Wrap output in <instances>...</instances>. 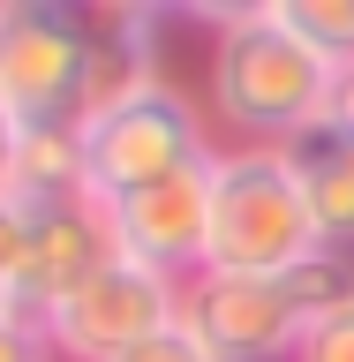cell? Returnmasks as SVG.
I'll return each mask as SVG.
<instances>
[{
	"instance_id": "obj_14",
	"label": "cell",
	"mask_w": 354,
	"mask_h": 362,
	"mask_svg": "<svg viewBox=\"0 0 354 362\" xmlns=\"http://www.w3.org/2000/svg\"><path fill=\"white\" fill-rule=\"evenodd\" d=\"M113 362H211V347L189 325H166V332H151L143 347H129V355H113Z\"/></svg>"
},
{
	"instance_id": "obj_5",
	"label": "cell",
	"mask_w": 354,
	"mask_h": 362,
	"mask_svg": "<svg viewBox=\"0 0 354 362\" xmlns=\"http://www.w3.org/2000/svg\"><path fill=\"white\" fill-rule=\"evenodd\" d=\"M181 325L211 347V362H294L309 310H302L294 279L196 272V279H181Z\"/></svg>"
},
{
	"instance_id": "obj_11",
	"label": "cell",
	"mask_w": 354,
	"mask_h": 362,
	"mask_svg": "<svg viewBox=\"0 0 354 362\" xmlns=\"http://www.w3.org/2000/svg\"><path fill=\"white\" fill-rule=\"evenodd\" d=\"M271 8H279V16H287L332 68L354 61V0H271Z\"/></svg>"
},
{
	"instance_id": "obj_9",
	"label": "cell",
	"mask_w": 354,
	"mask_h": 362,
	"mask_svg": "<svg viewBox=\"0 0 354 362\" xmlns=\"http://www.w3.org/2000/svg\"><path fill=\"white\" fill-rule=\"evenodd\" d=\"M287 158H294V174H302V189H309L324 249L354 257V129H332V121H324V129H309Z\"/></svg>"
},
{
	"instance_id": "obj_4",
	"label": "cell",
	"mask_w": 354,
	"mask_h": 362,
	"mask_svg": "<svg viewBox=\"0 0 354 362\" xmlns=\"http://www.w3.org/2000/svg\"><path fill=\"white\" fill-rule=\"evenodd\" d=\"M90 68V8L0 0V106L16 129H76Z\"/></svg>"
},
{
	"instance_id": "obj_2",
	"label": "cell",
	"mask_w": 354,
	"mask_h": 362,
	"mask_svg": "<svg viewBox=\"0 0 354 362\" xmlns=\"http://www.w3.org/2000/svg\"><path fill=\"white\" fill-rule=\"evenodd\" d=\"M324 249L309 211V189L287 151L242 144L219 151L211 166V264L203 272H242V279H287Z\"/></svg>"
},
{
	"instance_id": "obj_7",
	"label": "cell",
	"mask_w": 354,
	"mask_h": 362,
	"mask_svg": "<svg viewBox=\"0 0 354 362\" xmlns=\"http://www.w3.org/2000/svg\"><path fill=\"white\" fill-rule=\"evenodd\" d=\"M166 325H181V287L158 279V272H143V264H129V257H113L76 302L53 310L45 339L68 362H113L129 347H143L151 332H166Z\"/></svg>"
},
{
	"instance_id": "obj_8",
	"label": "cell",
	"mask_w": 354,
	"mask_h": 362,
	"mask_svg": "<svg viewBox=\"0 0 354 362\" xmlns=\"http://www.w3.org/2000/svg\"><path fill=\"white\" fill-rule=\"evenodd\" d=\"M219 166V158H211ZM211 166H189L174 181H151V189H136V197H113V242L121 257L158 279H196L211 264Z\"/></svg>"
},
{
	"instance_id": "obj_13",
	"label": "cell",
	"mask_w": 354,
	"mask_h": 362,
	"mask_svg": "<svg viewBox=\"0 0 354 362\" xmlns=\"http://www.w3.org/2000/svg\"><path fill=\"white\" fill-rule=\"evenodd\" d=\"M0 362H53V339H45V325H30L16 302H0Z\"/></svg>"
},
{
	"instance_id": "obj_15",
	"label": "cell",
	"mask_w": 354,
	"mask_h": 362,
	"mask_svg": "<svg viewBox=\"0 0 354 362\" xmlns=\"http://www.w3.org/2000/svg\"><path fill=\"white\" fill-rule=\"evenodd\" d=\"M16 272H23V204L0 197V302L16 294Z\"/></svg>"
},
{
	"instance_id": "obj_16",
	"label": "cell",
	"mask_w": 354,
	"mask_h": 362,
	"mask_svg": "<svg viewBox=\"0 0 354 362\" xmlns=\"http://www.w3.org/2000/svg\"><path fill=\"white\" fill-rule=\"evenodd\" d=\"M16 151H23V129L8 121V106H0V197H8V181H16Z\"/></svg>"
},
{
	"instance_id": "obj_10",
	"label": "cell",
	"mask_w": 354,
	"mask_h": 362,
	"mask_svg": "<svg viewBox=\"0 0 354 362\" xmlns=\"http://www.w3.org/2000/svg\"><path fill=\"white\" fill-rule=\"evenodd\" d=\"M16 204H53V197H90V166H83V136L76 129H23L16 151Z\"/></svg>"
},
{
	"instance_id": "obj_12",
	"label": "cell",
	"mask_w": 354,
	"mask_h": 362,
	"mask_svg": "<svg viewBox=\"0 0 354 362\" xmlns=\"http://www.w3.org/2000/svg\"><path fill=\"white\" fill-rule=\"evenodd\" d=\"M294 362H354V302H339V310L309 317V332H302Z\"/></svg>"
},
{
	"instance_id": "obj_17",
	"label": "cell",
	"mask_w": 354,
	"mask_h": 362,
	"mask_svg": "<svg viewBox=\"0 0 354 362\" xmlns=\"http://www.w3.org/2000/svg\"><path fill=\"white\" fill-rule=\"evenodd\" d=\"M332 129H354V61L339 68V83H332Z\"/></svg>"
},
{
	"instance_id": "obj_3",
	"label": "cell",
	"mask_w": 354,
	"mask_h": 362,
	"mask_svg": "<svg viewBox=\"0 0 354 362\" xmlns=\"http://www.w3.org/2000/svg\"><path fill=\"white\" fill-rule=\"evenodd\" d=\"M83 166H90V197L113 204V197H136V189H151V181H174L189 166H211L219 144L203 129V113L181 98L166 76L151 90H136L121 98L113 113L83 121Z\"/></svg>"
},
{
	"instance_id": "obj_6",
	"label": "cell",
	"mask_w": 354,
	"mask_h": 362,
	"mask_svg": "<svg viewBox=\"0 0 354 362\" xmlns=\"http://www.w3.org/2000/svg\"><path fill=\"white\" fill-rule=\"evenodd\" d=\"M121 257L113 242V211L98 197H53V204H23V272H16V302L30 325H53L61 302L98 279Z\"/></svg>"
},
{
	"instance_id": "obj_1",
	"label": "cell",
	"mask_w": 354,
	"mask_h": 362,
	"mask_svg": "<svg viewBox=\"0 0 354 362\" xmlns=\"http://www.w3.org/2000/svg\"><path fill=\"white\" fill-rule=\"evenodd\" d=\"M332 83L339 68L294 30L271 0L256 8H219V38H211V106L226 129L271 151H294L309 129L332 121Z\"/></svg>"
}]
</instances>
